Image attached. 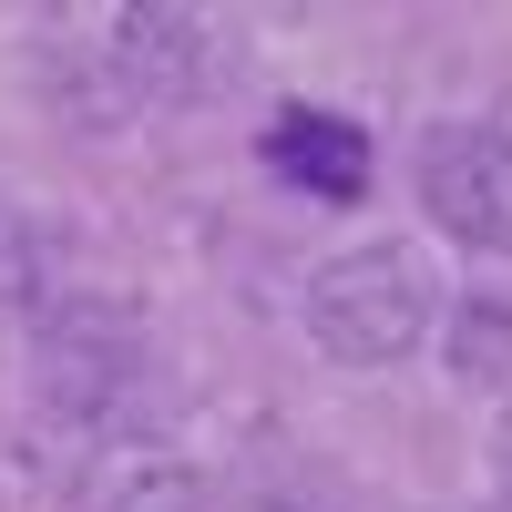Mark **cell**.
<instances>
[{"label": "cell", "mask_w": 512, "mask_h": 512, "mask_svg": "<svg viewBox=\"0 0 512 512\" xmlns=\"http://www.w3.org/2000/svg\"><path fill=\"white\" fill-rule=\"evenodd\" d=\"M82 62H93V82L113 93V113L226 93V31L195 21V11H113L103 31H82Z\"/></svg>", "instance_id": "3957f363"}, {"label": "cell", "mask_w": 512, "mask_h": 512, "mask_svg": "<svg viewBox=\"0 0 512 512\" xmlns=\"http://www.w3.org/2000/svg\"><path fill=\"white\" fill-rule=\"evenodd\" d=\"M431 328H441V297H431V277H420V256L390 246V236L338 246L308 277V338L338 369H400V359L431 349Z\"/></svg>", "instance_id": "6da1fadb"}, {"label": "cell", "mask_w": 512, "mask_h": 512, "mask_svg": "<svg viewBox=\"0 0 512 512\" xmlns=\"http://www.w3.org/2000/svg\"><path fill=\"white\" fill-rule=\"evenodd\" d=\"M410 195L451 246L512 256V134L502 123H431L410 144Z\"/></svg>", "instance_id": "277c9868"}, {"label": "cell", "mask_w": 512, "mask_h": 512, "mask_svg": "<svg viewBox=\"0 0 512 512\" xmlns=\"http://www.w3.org/2000/svg\"><path fill=\"white\" fill-rule=\"evenodd\" d=\"M41 297H52V236L0 195V308H41Z\"/></svg>", "instance_id": "ba28073f"}, {"label": "cell", "mask_w": 512, "mask_h": 512, "mask_svg": "<svg viewBox=\"0 0 512 512\" xmlns=\"http://www.w3.org/2000/svg\"><path fill=\"white\" fill-rule=\"evenodd\" d=\"M492 512H502V502H492Z\"/></svg>", "instance_id": "30bf717a"}, {"label": "cell", "mask_w": 512, "mask_h": 512, "mask_svg": "<svg viewBox=\"0 0 512 512\" xmlns=\"http://www.w3.org/2000/svg\"><path fill=\"white\" fill-rule=\"evenodd\" d=\"M492 482H502V512H512V410H502V431H492Z\"/></svg>", "instance_id": "9c48e42d"}, {"label": "cell", "mask_w": 512, "mask_h": 512, "mask_svg": "<svg viewBox=\"0 0 512 512\" xmlns=\"http://www.w3.org/2000/svg\"><path fill=\"white\" fill-rule=\"evenodd\" d=\"M82 512H226L185 451H113L82 482Z\"/></svg>", "instance_id": "8992f818"}, {"label": "cell", "mask_w": 512, "mask_h": 512, "mask_svg": "<svg viewBox=\"0 0 512 512\" xmlns=\"http://www.w3.org/2000/svg\"><path fill=\"white\" fill-rule=\"evenodd\" d=\"M431 338H441L451 379H472V390H512V308H502V297H461Z\"/></svg>", "instance_id": "52a82bcc"}, {"label": "cell", "mask_w": 512, "mask_h": 512, "mask_svg": "<svg viewBox=\"0 0 512 512\" xmlns=\"http://www.w3.org/2000/svg\"><path fill=\"white\" fill-rule=\"evenodd\" d=\"M267 164H277L287 185L328 195V205L369 195V134H359L349 113H318V103H297V113H277V123H267Z\"/></svg>", "instance_id": "5b68a950"}, {"label": "cell", "mask_w": 512, "mask_h": 512, "mask_svg": "<svg viewBox=\"0 0 512 512\" xmlns=\"http://www.w3.org/2000/svg\"><path fill=\"white\" fill-rule=\"evenodd\" d=\"M144 390V318L123 297H41L31 308V400L103 431Z\"/></svg>", "instance_id": "7a4b0ae2"}]
</instances>
